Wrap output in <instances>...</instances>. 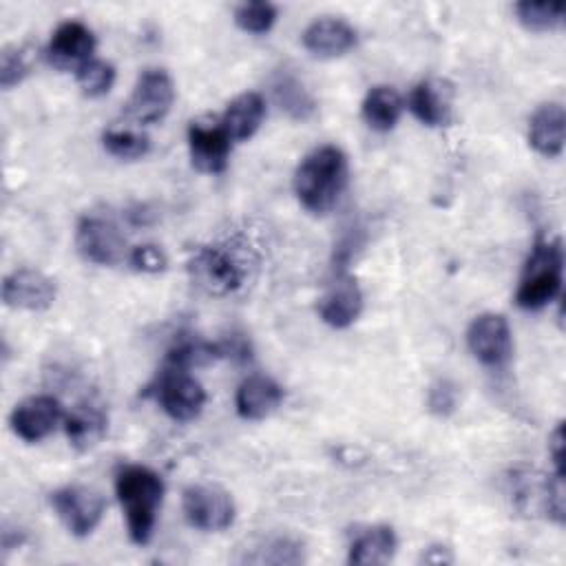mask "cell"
<instances>
[{"label": "cell", "instance_id": "obj_25", "mask_svg": "<svg viewBox=\"0 0 566 566\" xmlns=\"http://www.w3.org/2000/svg\"><path fill=\"white\" fill-rule=\"evenodd\" d=\"M102 144L108 155L124 159V161H135L148 155L150 150V139L144 133L130 130V128H108L102 135Z\"/></svg>", "mask_w": 566, "mask_h": 566}, {"label": "cell", "instance_id": "obj_12", "mask_svg": "<svg viewBox=\"0 0 566 566\" xmlns=\"http://www.w3.org/2000/svg\"><path fill=\"white\" fill-rule=\"evenodd\" d=\"M2 301L15 310H46L55 301V283L40 270L20 268L4 279Z\"/></svg>", "mask_w": 566, "mask_h": 566}, {"label": "cell", "instance_id": "obj_8", "mask_svg": "<svg viewBox=\"0 0 566 566\" xmlns=\"http://www.w3.org/2000/svg\"><path fill=\"white\" fill-rule=\"evenodd\" d=\"M467 345L471 354L486 367H504L513 354V338L509 321L502 314H480L467 329Z\"/></svg>", "mask_w": 566, "mask_h": 566}, {"label": "cell", "instance_id": "obj_22", "mask_svg": "<svg viewBox=\"0 0 566 566\" xmlns=\"http://www.w3.org/2000/svg\"><path fill=\"white\" fill-rule=\"evenodd\" d=\"M272 93L281 111H285V115L296 122H305L316 113V102L312 93L303 86V82L296 75L287 71L276 73L272 82Z\"/></svg>", "mask_w": 566, "mask_h": 566}, {"label": "cell", "instance_id": "obj_19", "mask_svg": "<svg viewBox=\"0 0 566 566\" xmlns=\"http://www.w3.org/2000/svg\"><path fill=\"white\" fill-rule=\"evenodd\" d=\"M564 106L557 102L542 104L528 124V142L544 157H557L564 148Z\"/></svg>", "mask_w": 566, "mask_h": 566}, {"label": "cell", "instance_id": "obj_15", "mask_svg": "<svg viewBox=\"0 0 566 566\" xmlns=\"http://www.w3.org/2000/svg\"><path fill=\"white\" fill-rule=\"evenodd\" d=\"M363 312V294L358 283L347 276L338 274L336 281L327 287L323 298L318 301L321 318L336 329L349 327Z\"/></svg>", "mask_w": 566, "mask_h": 566}, {"label": "cell", "instance_id": "obj_4", "mask_svg": "<svg viewBox=\"0 0 566 566\" xmlns=\"http://www.w3.org/2000/svg\"><path fill=\"white\" fill-rule=\"evenodd\" d=\"M192 283L210 296L237 292L248 276V256L232 245L199 248L188 261Z\"/></svg>", "mask_w": 566, "mask_h": 566}, {"label": "cell", "instance_id": "obj_23", "mask_svg": "<svg viewBox=\"0 0 566 566\" xmlns=\"http://www.w3.org/2000/svg\"><path fill=\"white\" fill-rule=\"evenodd\" d=\"M402 113V97L391 86H374L363 99V119L369 128L387 133L391 130Z\"/></svg>", "mask_w": 566, "mask_h": 566}, {"label": "cell", "instance_id": "obj_20", "mask_svg": "<svg viewBox=\"0 0 566 566\" xmlns=\"http://www.w3.org/2000/svg\"><path fill=\"white\" fill-rule=\"evenodd\" d=\"M263 115H265L263 97L254 91H248L228 104L219 122L232 142H245L256 133V128L263 122Z\"/></svg>", "mask_w": 566, "mask_h": 566}, {"label": "cell", "instance_id": "obj_5", "mask_svg": "<svg viewBox=\"0 0 566 566\" xmlns=\"http://www.w3.org/2000/svg\"><path fill=\"white\" fill-rule=\"evenodd\" d=\"M155 398L172 420L188 422L201 413L206 391L186 369L166 365L155 382Z\"/></svg>", "mask_w": 566, "mask_h": 566}, {"label": "cell", "instance_id": "obj_21", "mask_svg": "<svg viewBox=\"0 0 566 566\" xmlns=\"http://www.w3.org/2000/svg\"><path fill=\"white\" fill-rule=\"evenodd\" d=\"M396 544L398 542L391 526H385V524L367 526L354 537L349 546V562L363 564V566L387 564L396 553Z\"/></svg>", "mask_w": 566, "mask_h": 566}, {"label": "cell", "instance_id": "obj_7", "mask_svg": "<svg viewBox=\"0 0 566 566\" xmlns=\"http://www.w3.org/2000/svg\"><path fill=\"white\" fill-rule=\"evenodd\" d=\"M172 99L175 86L170 75L164 69H146L126 102V115L139 124H155L166 117Z\"/></svg>", "mask_w": 566, "mask_h": 566}, {"label": "cell", "instance_id": "obj_30", "mask_svg": "<svg viewBox=\"0 0 566 566\" xmlns=\"http://www.w3.org/2000/svg\"><path fill=\"white\" fill-rule=\"evenodd\" d=\"M31 62H29V53L24 49H4L0 55V84L4 91H9L11 86L20 84L27 75H29Z\"/></svg>", "mask_w": 566, "mask_h": 566}, {"label": "cell", "instance_id": "obj_29", "mask_svg": "<svg viewBox=\"0 0 566 566\" xmlns=\"http://www.w3.org/2000/svg\"><path fill=\"white\" fill-rule=\"evenodd\" d=\"M234 22L248 33H268L276 22V7L270 2H243L234 9Z\"/></svg>", "mask_w": 566, "mask_h": 566}, {"label": "cell", "instance_id": "obj_3", "mask_svg": "<svg viewBox=\"0 0 566 566\" xmlns=\"http://www.w3.org/2000/svg\"><path fill=\"white\" fill-rule=\"evenodd\" d=\"M562 268V243L557 239H537L515 292L517 305L522 310H542L544 305H548L559 294Z\"/></svg>", "mask_w": 566, "mask_h": 566}, {"label": "cell", "instance_id": "obj_26", "mask_svg": "<svg viewBox=\"0 0 566 566\" xmlns=\"http://www.w3.org/2000/svg\"><path fill=\"white\" fill-rule=\"evenodd\" d=\"M515 15L524 29L544 33L562 24L564 4L562 2H517Z\"/></svg>", "mask_w": 566, "mask_h": 566}, {"label": "cell", "instance_id": "obj_11", "mask_svg": "<svg viewBox=\"0 0 566 566\" xmlns=\"http://www.w3.org/2000/svg\"><path fill=\"white\" fill-rule=\"evenodd\" d=\"M232 139L228 137L221 122L195 119L188 126V150L192 166L201 172L217 175L226 168Z\"/></svg>", "mask_w": 566, "mask_h": 566}, {"label": "cell", "instance_id": "obj_27", "mask_svg": "<svg viewBox=\"0 0 566 566\" xmlns=\"http://www.w3.org/2000/svg\"><path fill=\"white\" fill-rule=\"evenodd\" d=\"M75 77H77V84L84 95L99 97L111 91V86L115 82V66L99 57H91L86 64H82L75 71Z\"/></svg>", "mask_w": 566, "mask_h": 566}, {"label": "cell", "instance_id": "obj_10", "mask_svg": "<svg viewBox=\"0 0 566 566\" xmlns=\"http://www.w3.org/2000/svg\"><path fill=\"white\" fill-rule=\"evenodd\" d=\"M51 504L64 526L77 535H88L104 515V497L88 486H62L51 493Z\"/></svg>", "mask_w": 566, "mask_h": 566}, {"label": "cell", "instance_id": "obj_13", "mask_svg": "<svg viewBox=\"0 0 566 566\" xmlns=\"http://www.w3.org/2000/svg\"><path fill=\"white\" fill-rule=\"evenodd\" d=\"M95 51V35L93 31L80 20L62 22L46 46V60L55 69H73L77 71L93 57Z\"/></svg>", "mask_w": 566, "mask_h": 566}, {"label": "cell", "instance_id": "obj_9", "mask_svg": "<svg viewBox=\"0 0 566 566\" xmlns=\"http://www.w3.org/2000/svg\"><path fill=\"white\" fill-rule=\"evenodd\" d=\"M77 252L95 265H115L124 259L126 241L119 228L99 214H88L80 219L75 230Z\"/></svg>", "mask_w": 566, "mask_h": 566}, {"label": "cell", "instance_id": "obj_16", "mask_svg": "<svg viewBox=\"0 0 566 566\" xmlns=\"http://www.w3.org/2000/svg\"><path fill=\"white\" fill-rule=\"evenodd\" d=\"M303 46L316 57H338L356 46V31L340 18H321L303 31Z\"/></svg>", "mask_w": 566, "mask_h": 566}, {"label": "cell", "instance_id": "obj_24", "mask_svg": "<svg viewBox=\"0 0 566 566\" xmlns=\"http://www.w3.org/2000/svg\"><path fill=\"white\" fill-rule=\"evenodd\" d=\"M71 444L80 451L95 447L106 433V416L95 405H77L64 420Z\"/></svg>", "mask_w": 566, "mask_h": 566}, {"label": "cell", "instance_id": "obj_31", "mask_svg": "<svg viewBox=\"0 0 566 566\" xmlns=\"http://www.w3.org/2000/svg\"><path fill=\"white\" fill-rule=\"evenodd\" d=\"M455 402H458V391L453 382L438 380L431 385L429 398H427L429 411H433L436 416H449L455 409Z\"/></svg>", "mask_w": 566, "mask_h": 566}, {"label": "cell", "instance_id": "obj_18", "mask_svg": "<svg viewBox=\"0 0 566 566\" xmlns=\"http://www.w3.org/2000/svg\"><path fill=\"white\" fill-rule=\"evenodd\" d=\"M451 86L442 80H422L409 93L411 113L427 126L451 122Z\"/></svg>", "mask_w": 566, "mask_h": 566}, {"label": "cell", "instance_id": "obj_2", "mask_svg": "<svg viewBox=\"0 0 566 566\" xmlns=\"http://www.w3.org/2000/svg\"><path fill=\"white\" fill-rule=\"evenodd\" d=\"M115 493L126 513L130 539L135 544H148L164 497L159 473L142 464H126L115 478Z\"/></svg>", "mask_w": 566, "mask_h": 566}, {"label": "cell", "instance_id": "obj_14", "mask_svg": "<svg viewBox=\"0 0 566 566\" xmlns=\"http://www.w3.org/2000/svg\"><path fill=\"white\" fill-rule=\"evenodd\" d=\"M60 418L62 407L53 396H31L15 405L9 422L24 442H40L55 429Z\"/></svg>", "mask_w": 566, "mask_h": 566}, {"label": "cell", "instance_id": "obj_1", "mask_svg": "<svg viewBox=\"0 0 566 566\" xmlns=\"http://www.w3.org/2000/svg\"><path fill=\"white\" fill-rule=\"evenodd\" d=\"M347 155L338 146L325 144L307 153L298 164L294 172V192L307 212L325 214L338 203L347 188Z\"/></svg>", "mask_w": 566, "mask_h": 566}, {"label": "cell", "instance_id": "obj_32", "mask_svg": "<svg viewBox=\"0 0 566 566\" xmlns=\"http://www.w3.org/2000/svg\"><path fill=\"white\" fill-rule=\"evenodd\" d=\"M130 263L135 265V270H142V272H161L166 268L168 259L161 248H157L153 243H144V245L133 248Z\"/></svg>", "mask_w": 566, "mask_h": 566}, {"label": "cell", "instance_id": "obj_17", "mask_svg": "<svg viewBox=\"0 0 566 566\" xmlns=\"http://www.w3.org/2000/svg\"><path fill=\"white\" fill-rule=\"evenodd\" d=\"M281 400H283V387L274 378L252 374L239 385L234 405L241 418L263 420L281 405Z\"/></svg>", "mask_w": 566, "mask_h": 566}, {"label": "cell", "instance_id": "obj_28", "mask_svg": "<svg viewBox=\"0 0 566 566\" xmlns=\"http://www.w3.org/2000/svg\"><path fill=\"white\" fill-rule=\"evenodd\" d=\"M303 559V546L290 537H270L263 546L254 548V555H248L245 562L256 564H296Z\"/></svg>", "mask_w": 566, "mask_h": 566}, {"label": "cell", "instance_id": "obj_6", "mask_svg": "<svg viewBox=\"0 0 566 566\" xmlns=\"http://www.w3.org/2000/svg\"><path fill=\"white\" fill-rule=\"evenodd\" d=\"M181 504L188 524L206 533H219L234 520V502L217 484H190L184 491Z\"/></svg>", "mask_w": 566, "mask_h": 566}]
</instances>
